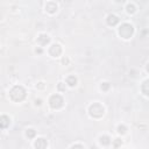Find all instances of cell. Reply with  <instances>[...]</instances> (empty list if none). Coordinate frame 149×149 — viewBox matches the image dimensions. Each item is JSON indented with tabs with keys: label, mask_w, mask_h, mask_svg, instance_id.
Here are the masks:
<instances>
[{
	"label": "cell",
	"mask_w": 149,
	"mask_h": 149,
	"mask_svg": "<svg viewBox=\"0 0 149 149\" xmlns=\"http://www.w3.org/2000/svg\"><path fill=\"white\" fill-rule=\"evenodd\" d=\"M57 9H58V5H57L55 1H48V2L45 3V10H47L48 13L54 14V13L57 12Z\"/></svg>",
	"instance_id": "cell-7"
},
{
	"label": "cell",
	"mask_w": 149,
	"mask_h": 149,
	"mask_svg": "<svg viewBox=\"0 0 149 149\" xmlns=\"http://www.w3.org/2000/svg\"><path fill=\"white\" fill-rule=\"evenodd\" d=\"M116 132H118L119 134L123 135V134H126V132H127V127H126L125 125H119L118 128H116Z\"/></svg>",
	"instance_id": "cell-16"
},
{
	"label": "cell",
	"mask_w": 149,
	"mask_h": 149,
	"mask_svg": "<svg viewBox=\"0 0 149 149\" xmlns=\"http://www.w3.org/2000/svg\"><path fill=\"white\" fill-rule=\"evenodd\" d=\"M66 84L70 86V87H74L76 85H77V77L76 76H73V74H70V76H68L66 77Z\"/></svg>",
	"instance_id": "cell-12"
},
{
	"label": "cell",
	"mask_w": 149,
	"mask_h": 149,
	"mask_svg": "<svg viewBox=\"0 0 149 149\" xmlns=\"http://www.w3.org/2000/svg\"><path fill=\"white\" fill-rule=\"evenodd\" d=\"M36 86H37V88L42 90V88H44V83H43V81H40V83L36 85Z\"/></svg>",
	"instance_id": "cell-21"
},
{
	"label": "cell",
	"mask_w": 149,
	"mask_h": 149,
	"mask_svg": "<svg viewBox=\"0 0 149 149\" xmlns=\"http://www.w3.org/2000/svg\"><path fill=\"white\" fill-rule=\"evenodd\" d=\"M35 149H45L48 147V141L44 137H37L34 142Z\"/></svg>",
	"instance_id": "cell-6"
},
{
	"label": "cell",
	"mask_w": 149,
	"mask_h": 149,
	"mask_svg": "<svg viewBox=\"0 0 149 149\" xmlns=\"http://www.w3.org/2000/svg\"><path fill=\"white\" fill-rule=\"evenodd\" d=\"M71 149H85V147L83 144H80V143H76V144H73L71 147Z\"/></svg>",
	"instance_id": "cell-20"
},
{
	"label": "cell",
	"mask_w": 149,
	"mask_h": 149,
	"mask_svg": "<svg viewBox=\"0 0 149 149\" xmlns=\"http://www.w3.org/2000/svg\"><path fill=\"white\" fill-rule=\"evenodd\" d=\"M35 52L38 54V55H41V54L43 52V50H42V48H36V49H35Z\"/></svg>",
	"instance_id": "cell-23"
},
{
	"label": "cell",
	"mask_w": 149,
	"mask_h": 149,
	"mask_svg": "<svg viewBox=\"0 0 149 149\" xmlns=\"http://www.w3.org/2000/svg\"><path fill=\"white\" fill-rule=\"evenodd\" d=\"M141 92H142L144 95L149 97V79L143 80V83L141 84Z\"/></svg>",
	"instance_id": "cell-11"
},
{
	"label": "cell",
	"mask_w": 149,
	"mask_h": 149,
	"mask_svg": "<svg viewBox=\"0 0 149 149\" xmlns=\"http://www.w3.org/2000/svg\"><path fill=\"white\" fill-rule=\"evenodd\" d=\"M62 63L63 64H69V58L68 57H63L62 58Z\"/></svg>",
	"instance_id": "cell-22"
},
{
	"label": "cell",
	"mask_w": 149,
	"mask_h": 149,
	"mask_svg": "<svg viewBox=\"0 0 149 149\" xmlns=\"http://www.w3.org/2000/svg\"><path fill=\"white\" fill-rule=\"evenodd\" d=\"M122 146V140L121 139H115L114 141H113V147L114 148H119V147H121Z\"/></svg>",
	"instance_id": "cell-18"
},
{
	"label": "cell",
	"mask_w": 149,
	"mask_h": 149,
	"mask_svg": "<svg viewBox=\"0 0 149 149\" xmlns=\"http://www.w3.org/2000/svg\"><path fill=\"white\" fill-rule=\"evenodd\" d=\"M35 135H36V130H35V129H33V128H28V129L26 130V136H27L28 139H34Z\"/></svg>",
	"instance_id": "cell-15"
},
{
	"label": "cell",
	"mask_w": 149,
	"mask_h": 149,
	"mask_svg": "<svg viewBox=\"0 0 149 149\" xmlns=\"http://www.w3.org/2000/svg\"><path fill=\"white\" fill-rule=\"evenodd\" d=\"M26 95H27V92H26L24 87L21 86V85H15V86H13V87L9 90V97H10V99H12L13 101H15V102L22 101V100L26 98Z\"/></svg>",
	"instance_id": "cell-1"
},
{
	"label": "cell",
	"mask_w": 149,
	"mask_h": 149,
	"mask_svg": "<svg viewBox=\"0 0 149 149\" xmlns=\"http://www.w3.org/2000/svg\"><path fill=\"white\" fill-rule=\"evenodd\" d=\"M109 87H111V84L108 83V81H104V83H101V85H100V90L101 91H108L109 90Z\"/></svg>",
	"instance_id": "cell-17"
},
{
	"label": "cell",
	"mask_w": 149,
	"mask_h": 149,
	"mask_svg": "<svg viewBox=\"0 0 149 149\" xmlns=\"http://www.w3.org/2000/svg\"><path fill=\"white\" fill-rule=\"evenodd\" d=\"M99 142H100L101 146H108V144H111L112 140H111V137L108 135H101L99 137Z\"/></svg>",
	"instance_id": "cell-13"
},
{
	"label": "cell",
	"mask_w": 149,
	"mask_h": 149,
	"mask_svg": "<svg viewBox=\"0 0 149 149\" xmlns=\"http://www.w3.org/2000/svg\"><path fill=\"white\" fill-rule=\"evenodd\" d=\"M106 22H107L108 26L114 27V26H116L119 23V17L116 15H114V14H108L107 17H106Z\"/></svg>",
	"instance_id": "cell-9"
},
{
	"label": "cell",
	"mask_w": 149,
	"mask_h": 149,
	"mask_svg": "<svg viewBox=\"0 0 149 149\" xmlns=\"http://www.w3.org/2000/svg\"><path fill=\"white\" fill-rule=\"evenodd\" d=\"M119 35L120 37H122L123 40H128L133 35H134V27L130 24V23H122L120 27H119Z\"/></svg>",
	"instance_id": "cell-3"
},
{
	"label": "cell",
	"mask_w": 149,
	"mask_h": 149,
	"mask_svg": "<svg viewBox=\"0 0 149 149\" xmlns=\"http://www.w3.org/2000/svg\"><path fill=\"white\" fill-rule=\"evenodd\" d=\"M49 42H50V37H49L48 34H40V35L37 36V43H38L40 45L44 47V45L49 44Z\"/></svg>",
	"instance_id": "cell-8"
},
{
	"label": "cell",
	"mask_w": 149,
	"mask_h": 149,
	"mask_svg": "<svg viewBox=\"0 0 149 149\" xmlns=\"http://www.w3.org/2000/svg\"><path fill=\"white\" fill-rule=\"evenodd\" d=\"M104 113H105V108L99 102H93L88 106V114H90V116H92L94 119L101 118L104 115Z\"/></svg>",
	"instance_id": "cell-2"
},
{
	"label": "cell",
	"mask_w": 149,
	"mask_h": 149,
	"mask_svg": "<svg viewBox=\"0 0 149 149\" xmlns=\"http://www.w3.org/2000/svg\"><path fill=\"white\" fill-rule=\"evenodd\" d=\"M146 70H147V72H149V62H148L147 65H146Z\"/></svg>",
	"instance_id": "cell-25"
},
{
	"label": "cell",
	"mask_w": 149,
	"mask_h": 149,
	"mask_svg": "<svg viewBox=\"0 0 149 149\" xmlns=\"http://www.w3.org/2000/svg\"><path fill=\"white\" fill-rule=\"evenodd\" d=\"M48 52H49V55L51 57H59L62 55V52H63V49L58 43H54V44H51L49 47Z\"/></svg>",
	"instance_id": "cell-5"
},
{
	"label": "cell",
	"mask_w": 149,
	"mask_h": 149,
	"mask_svg": "<svg viewBox=\"0 0 149 149\" xmlns=\"http://www.w3.org/2000/svg\"><path fill=\"white\" fill-rule=\"evenodd\" d=\"M9 123H10L9 116H7V115H1V118H0V126H1V128H2V129L7 128V127L9 126Z\"/></svg>",
	"instance_id": "cell-10"
},
{
	"label": "cell",
	"mask_w": 149,
	"mask_h": 149,
	"mask_svg": "<svg viewBox=\"0 0 149 149\" xmlns=\"http://www.w3.org/2000/svg\"><path fill=\"white\" fill-rule=\"evenodd\" d=\"M41 102H42V100H41V99L35 100V105H38V106H40V105H41Z\"/></svg>",
	"instance_id": "cell-24"
},
{
	"label": "cell",
	"mask_w": 149,
	"mask_h": 149,
	"mask_svg": "<svg viewBox=\"0 0 149 149\" xmlns=\"http://www.w3.org/2000/svg\"><path fill=\"white\" fill-rule=\"evenodd\" d=\"M57 90L59 92H64L65 91V84L64 83H58L57 84Z\"/></svg>",
	"instance_id": "cell-19"
},
{
	"label": "cell",
	"mask_w": 149,
	"mask_h": 149,
	"mask_svg": "<svg viewBox=\"0 0 149 149\" xmlns=\"http://www.w3.org/2000/svg\"><path fill=\"white\" fill-rule=\"evenodd\" d=\"M49 105L52 109H59L61 107H63L64 105V99L61 94H52L50 98H49Z\"/></svg>",
	"instance_id": "cell-4"
},
{
	"label": "cell",
	"mask_w": 149,
	"mask_h": 149,
	"mask_svg": "<svg viewBox=\"0 0 149 149\" xmlns=\"http://www.w3.org/2000/svg\"><path fill=\"white\" fill-rule=\"evenodd\" d=\"M126 10H127V13H129V14H134V13L136 12V6H135L133 2H129V3H127V6H126Z\"/></svg>",
	"instance_id": "cell-14"
}]
</instances>
